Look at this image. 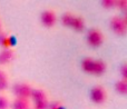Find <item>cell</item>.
Instances as JSON below:
<instances>
[{"mask_svg": "<svg viewBox=\"0 0 127 109\" xmlns=\"http://www.w3.org/2000/svg\"><path fill=\"white\" fill-rule=\"evenodd\" d=\"M32 86L27 81H19L12 86V92L15 98H24L30 100V95L32 91Z\"/></svg>", "mask_w": 127, "mask_h": 109, "instance_id": "1", "label": "cell"}, {"mask_svg": "<svg viewBox=\"0 0 127 109\" xmlns=\"http://www.w3.org/2000/svg\"><path fill=\"white\" fill-rule=\"evenodd\" d=\"M109 27L117 36H124L127 31V20L123 16H113L109 20Z\"/></svg>", "mask_w": 127, "mask_h": 109, "instance_id": "2", "label": "cell"}, {"mask_svg": "<svg viewBox=\"0 0 127 109\" xmlns=\"http://www.w3.org/2000/svg\"><path fill=\"white\" fill-rule=\"evenodd\" d=\"M107 90L104 86L101 85H96L90 89L89 92V98L92 100V103H94L95 105H103L107 100Z\"/></svg>", "mask_w": 127, "mask_h": 109, "instance_id": "3", "label": "cell"}, {"mask_svg": "<svg viewBox=\"0 0 127 109\" xmlns=\"http://www.w3.org/2000/svg\"><path fill=\"white\" fill-rule=\"evenodd\" d=\"M86 40L87 44L93 48H98L103 45L104 40H105V36H104L103 31L99 28H92L88 30L87 36H86Z\"/></svg>", "mask_w": 127, "mask_h": 109, "instance_id": "4", "label": "cell"}, {"mask_svg": "<svg viewBox=\"0 0 127 109\" xmlns=\"http://www.w3.org/2000/svg\"><path fill=\"white\" fill-rule=\"evenodd\" d=\"M40 22L47 29L55 27L56 22H57V12H56V10H54L51 8L45 9L40 15Z\"/></svg>", "mask_w": 127, "mask_h": 109, "instance_id": "5", "label": "cell"}, {"mask_svg": "<svg viewBox=\"0 0 127 109\" xmlns=\"http://www.w3.org/2000/svg\"><path fill=\"white\" fill-rule=\"evenodd\" d=\"M16 51L13 48L9 49H0V67L8 66L15 60Z\"/></svg>", "mask_w": 127, "mask_h": 109, "instance_id": "6", "label": "cell"}, {"mask_svg": "<svg viewBox=\"0 0 127 109\" xmlns=\"http://www.w3.org/2000/svg\"><path fill=\"white\" fill-rule=\"evenodd\" d=\"M13 41H15V38L9 32L3 30L0 32V49L13 48Z\"/></svg>", "mask_w": 127, "mask_h": 109, "instance_id": "7", "label": "cell"}, {"mask_svg": "<svg viewBox=\"0 0 127 109\" xmlns=\"http://www.w3.org/2000/svg\"><path fill=\"white\" fill-rule=\"evenodd\" d=\"M30 106V100L24 98H15L10 103L11 109H29Z\"/></svg>", "mask_w": 127, "mask_h": 109, "instance_id": "8", "label": "cell"}, {"mask_svg": "<svg viewBox=\"0 0 127 109\" xmlns=\"http://www.w3.org/2000/svg\"><path fill=\"white\" fill-rule=\"evenodd\" d=\"M47 98H48V95H47V91L44 88H32V91H31L30 95V101L35 103V101L42 100V99Z\"/></svg>", "mask_w": 127, "mask_h": 109, "instance_id": "9", "label": "cell"}, {"mask_svg": "<svg viewBox=\"0 0 127 109\" xmlns=\"http://www.w3.org/2000/svg\"><path fill=\"white\" fill-rule=\"evenodd\" d=\"M106 69H107V65H106L105 61L101 60V59H95L92 75H94V76H101L103 74H105Z\"/></svg>", "mask_w": 127, "mask_h": 109, "instance_id": "10", "label": "cell"}, {"mask_svg": "<svg viewBox=\"0 0 127 109\" xmlns=\"http://www.w3.org/2000/svg\"><path fill=\"white\" fill-rule=\"evenodd\" d=\"M85 26H86L85 19H84L81 16L75 15L74 20H72V22H71V26H70V28H71L72 30H75L76 32H81V31L85 29Z\"/></svg>", "mask_w": 127, "mask_h": 109, "instance_id": "11", "label": "cell"}, {"mask_svg": "<svg viewBox=\"0 0 127 109\" xmlns=\"http://www.w3.org/2000/svg\"><path fill=\"white\" fill-rule=\"evenodd\" d=\"M94 62L95 59L93 57H85V58L81 60V69L86 72V74H90L93 72V68H94Z\"/></svg>", "mask_w": 127, "mask_h": 109, "instance_id": "12", "label": "cell"}, {"mask_svg": "<svg viewBox=\"0 0 127 109\" xmlns=\"http://www.w3.org/2000/svg\"><path fill=\"white\" fill-rule=\"evenodd\" d=\"M74 17H75V13L70 12V11H66V12L63 13L62 18H60V21H62V25L65 27H68L70 28L71 26V22L74 20Z\"/></svg>", "mask_w": 127, "mask_h": 109, "instance_id": "13", "label": "cell"}, {"mask_svg": "<svg viewBox=\"0 0 127 109\" xmlns=\"http://www.w3.org/2000/svg\"><path fill=\"white\" fill-rule=\"evenodd\" d=\"M115 90L121 95L127 94V80L125 79H119L115 82Z\"/></svg>", "mask_w": 127, "mask_h": 109, "instance_id": "14", "label": "cell"}, {"mask_svg": "<svg viewBox=\"0 0 127 109\" xmlns=\"http://www.w3.org/2000/svg\"><path fill=\"white\" fill-rule=\"evenodd\" d=\"M9 86H10V81H9L8 75L1 77L0 78V94H4L8 90Z\"/></svg>", "mask_w": 127, "mask_h": 109, "instance_id": "15", "label": "cell"}, {"mask_svg": "<svg viewBox=\"0 0 127 109\" xmlns=\"http://www.w3.org/2000/svg\"><path fill=\"white\" fill-rule=\"evenodd\" d=\"M49 106V99H42V100H38L32 103V107L33 109H48Z\"/></svg>", "mask_w": 127, "mask_h": 109, "instance_id": "16", "label": "cell"}, {"mask_svg": "<svg viewBox=\"0 0 127 109\" xmlns=\"http://www.w3.org/2000/svg\"><path fill=\"white\" fill-rule=\"evenodd\" d=\"M10 108V100L8 96L4 94H0V109H9Z\"/></svg>", "mask_w": 127, "mask_h": 109, "instance_id": "17", "label": "cell"}, {"mask_svg": "<svg viewBox=\"0 0 127 109\" xmlns=\"http://www.w3.org/2000/svg\"><path fill=\"white\" fill-rule=\"evenodd\" d=\"M100 4L105 9H113L116 6V0H103L100 2Z\"/></svg>", "mask_w": 127, "mask_h": 109, "instance_id": "18", "label": "cell"}, {"mask_svg": "<svg viewBox=\"0 0 127 109\" xmlns=\"http://www.w3.org/2000/svg\"><path fill=\"white\" fill-rule=\"evenodd\" d=\"M115 8H118L122 12L127 11V1L126 0H116V6Z\"/></svg>", "mask_w": 127, "mask_h": 109, "instance_id": "19", "label": "cell"}, {"mask_svg": "<svg viewBox=\"0 0 127 109\" xmlns=\"http://www.w3.org/2000/svg\"><path fill=\"white\" fill-rule=\"evenodd\" d=\"M48 109H65V107H64L62 101L54 100V101H49Z\"/></svg>", "mask_w": 127, "mask_h": 109, "instance_id": "20", "label": "cell"}, {"mask_svg": "<svg viewBox=\"0 0 127 109\" xmlns=\"http://www.w3.org/2000/svg\"><path fill=\"white\" fill-rule=\"evenodd\" d=\"M121 75H122V79H125L127 80V63L124 62L123 65L121 66Z\"/></svg>", "mask_w": 127, "mask_h": 109, "instance_id": "21", "label": "cell"}, {"mask_svg": "<svg viewBox=\"0 0 127 109\" xmlns=\"http://www.w3.org/2000/svg\"><path fill=\"white\" fill-rule=\"evenodd\" d=\"M2 31V21H1V19H0V32Z\"/></svg>", "mask_w": 127, "mask_h": 109, "instance_id": "22", "label": "cell"}, {"mask_svg": "<svg viewBox=\"0 0 127 109\" xmlns=\"http://www.w3.org/2000/svg\"><path fill=\"white\" fill-rule=\"evenodd\" d=\"M29 109H33V108H31V107H30V108H29Z\"/></svg>", "mask_w": 127, "mask_h": 109, "instance_id": "23", "label": "cell"}]
</instances>
